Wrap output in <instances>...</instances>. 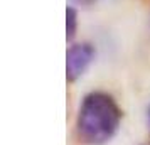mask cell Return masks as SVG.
Returning a JSON list of instances; mask_svg holds the SVG:
<instances>
[{"label":"cell","mask_w":150,"mask_h":145,"mask_svg":"<svg viewBox=\"0 0 150 145\" xmlns=\"http://www.w3.org/2000/svg\"><path fill=\"white\" fill-rule=\"evenodd\" d=\"M149 145H150V144H149Z\"/></svg>","instance_id":"6"},{"label":"cell","mask_w":150,"mask_h":145,"mask_svg":"<svg viewBox=\"0 0 150 145\" xmlns=\"http://www.w3.org/2000/svg\"><path fill=\"white\" fill-rule=\"evenodd\" d=\"M76 29H78V12L76 8L68 7L66 8V37L71 41L76 35Z\"/></svg>","instance_id":"3"},{"label":"cell","mask_w":150,"mask_h":145,"mask_svg":"<svg viewBox=\"0 0 150 145\" xmlns=\"http://www.w3.org/2000/svg\"><path fill=\"white\" fill-rule=\"evenodd\" d=\"M122 122V110L113 98L93 91L83 98L76 118V132L81 142L88 145H103L115 137Z\"/></svg>","instance_id":"1"},{"label":"cell","mask_w":150,"mask_h":145,"mask_svg":"<svg viewBox=\"0 0 150 145\" xmlns=\"http://www.w3.org/2000/svg\"><path fill=\"white\" fill-rule=\"evenodd\" d=\"M147 120H149V127H150V106H149V110H147Z\"/></svg>","instance_id":"5"},{"label":"cell","mask_w":150,"mask_h":145,"mask_svg":"<svg viewBox=\"0 0 150 145\" xmlns=\"http://www.w3.org/2000/svg\"><path fill=\"white\" fill-rule=\"evenodd\" d=\"M74 2H78V4H83V5H88V4H93L95 0H74Z\"/></svg>","instance_id":"4"},{"label":"cell","mask_w":150,"mask_h":145,"mask_svg":"<svg viewBox=\"0 0 150 145\" xmlns=\"http://www.w3.org/2000/svg\"><path fill=\"white\" fill-rule=\"evenodd\" d=\"M95 47L88 42L73 44L66 54V78L68 81H76L84 74L89 64L95 59Z\"/></svg>","instance_id":"2"}]
</instances>
